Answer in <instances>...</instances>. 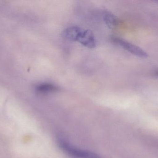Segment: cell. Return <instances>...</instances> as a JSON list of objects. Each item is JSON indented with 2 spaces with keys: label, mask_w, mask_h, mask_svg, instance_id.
I'll list each match as a JSON object with an SVG mask.
<instances>
[{
  "label": "cell",
  "mask_w": 158,
  "mask_h": 158,
  "mask_svg": "<svg viewBox=\"0 0 158 158\" xmlns=\"http://www.w3.org/2000/svg\"><path fill=\"white\" fill-rule=\"evenodd\" d=\"M59 147L64 152L71 156L76 158H101L98 155L94 152L88 150H83L73 146L67 141L62 138L57 140Z\"/></svg>",
  "instance_id": "1"
},
{
  "label": "cell",
  "mask_w": 158,
  "mask_h": 158,
  "mask_svg": "<svg viewBox=\"0 0 158 158\" xmlns=\"http://www.w3.org/2000/svg\"><path fill=\"white\" fill-rule=\"evenodd\" d=\"M112 40L115 44L136 56L143 58H145L148 56V54L146 52L141 49L140 47L134 45L123 39L115 37L112 38Z\"/></svg>",
  "instance_id": "2"
},
{
  "label": "cell",
  "mask_w": 158,
  "mask_h": 158,
  "mask_svg": "<svg viewBox=\"0 0 158 158\" xmlns=\"http://www.w3.org/2000/svg\"><path fill=\"white\" fill-rule=\"evenodd\" d=\"M85 47L94 48L96 45V40L93 32L88 30L81 28L79 32L77 41Z\"/></svg>",
  "instance_id": "3"
},
{
  "label": "cell",
  "mask_w": 158,
  "mask_h": 158,
  "mask_svg": "<svg viewBox=\"0 0 158 158\" xmlns=\"http://www.w3.org/2000/svg\"><path fill=\"white\" fill-rule=\"evenodd\" d=\"M81 29V28L77 26H70L64 30L63 36L69 41H76Z\"/></svg>",
  "instance_id": "4"
},
{
  "label": "cell",
  "mask_w": 158,
  "mask_h": 158,
  "mask_svg": "<svg viewBox=\"0 0 158 158\" xmlns=\"http://www.w3.org/2000/svg\"><path fill=\"white\" fill-rule=\"evenodd\" d=\"M102 16L104 22L110 28H115L118 24V19L111 12L104 11Z\"/></svg>",
  "instance_id": "5"
},
{
  "label": "cell",
  "mask_w": 158,
  "mask_h": 158,
  "mask_svg": "<svg viewBox=\"0 0 158 158\" xmlns=\"http://www.w3.org/2000/svg\"><path fill=\"white\" fill-rule=\"evenodd\" d=\"M36 92L39 93L47 94L54 92L58 91V88L56 85L49 83H40L36 86Z\"/></svg>",
  "instance_id": "6"
},
{
  "label": "cell",
  "mask_w": 158,
  "mask_h": 158,
  "mask_svg": "<svg viewBox=\"0 0 158 158\" xmlns=\"http://www.w3.org/2000/svg\"><path fill=\"white\" fill-rule=\"evenodd\" d=\"M157 75L158 76V72H157Z\"/></svg>",
  "instance_id": "7"
},
{
  "label": "cell",
  "mask_w": 158,
  "mask_h": 158,
  "mask_svg": "<svg viewBox=\"0 0 158 158\" xmlns=\"http://www.w3.org/2000/svg\"><path fill=\"white\" fill-rule=\"evenodd\" d=\"M157 2H158V1H157Z\"/></svg>",
  "instance_id": "8"
}]
</instances>
